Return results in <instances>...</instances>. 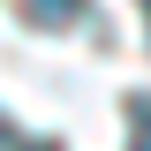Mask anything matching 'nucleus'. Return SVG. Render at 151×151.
Wrapping results in <instances>:
<instances>
[{"mask_svg":"<svg viewBox=\"0 0 151 151\" xmlns=\"http://www.w3.org/2000/svg\"><path fill=\"white\" fill-rule=\"evenodd\" d=\"M23 15H30V23H45V30H60V23H76V15H83V0H23Z\"/></svg>","mask_w":151,"mask_h":151,"instance_id":"obj_1","label":"nucleus"},{"mask_svg":"<svg viewBox=\"0 0 151 151\" xmlns=\"http://www.w3.org/2000/svg\"><path fill=\"white\" fill-rule=\"evenodd\" d=\"M129 151H151V98H136V144Z\"/></svg>","mask_w":151,"mask_h":151,"instance_id":"obj_2","label":"nucleus"},{"mask_svg":"<svg viewBox=\"0 0 151 151\" xmlns=\"http://www.w3.org/2000/svg\"><path fill=\"white\" fill-rule=\"evenodd\" d=\"M144 8H151V0H144Z\"/></svg>","mask_w":151,"mask_h":151,"instance_id":"obj_3","label":"nucleus"}]
</instances>
